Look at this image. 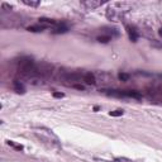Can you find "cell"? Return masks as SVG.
I'll return each instance as SVG.
<instances>
[{
	"instance_id": "cell-7",
	"label": "cell",
	"mask_w": 162,
	"mask_h": 162,
	"mask_svg": "<svg viewBox=\"0 0 162 162\" xmlns=\"http://www.w3.org/2000/svg\"><path fill=\"white\" fill-rule=\"evenodd\" d=\"M82 79H84V81H85V82H86L88 85H93V84H95V76H94V74H91V72L85 74Z\"/></svg>"
},
{
	"instance_id": "cell-14",
	"label": "cell",
	"mask_w": 162,
	"mask_h": 162,
	"mask_svg": "<svg viewBox=\"0 0 162 162\" xmlns=\"http://www.w3.org/2000/svg\"><path fill=\"white\" fill-rule=\"evenodd\" d=\"M124 114V111L122 110V109H118V110H113V111H110L109 115L110 116H122Z\"/></svg>"
},
{
	"instance_id": "cell-4",
	"label": "cell",
	"mask_w": 162,
	"mask_h": 162,
	"mask_svg": "<svg viewBox=\"0 0 162 162\" xmlns=\"http://www.w3.org/2000/svg\"><path fill=\"white\" fill-rule=\"evenodd\" d=\"M127 33H128V37L132 42H137L138 38H139V34L137 32V29L134 27H130V25H127Z\"/></svg>"
},
{
	"instance_id": "cell-17",
	"label": "cell",
	"mask_w": 162,
	"mask_h": 162,
	"mask_svg": "<svg viewBox=\"0 0 162 162\" xmlns=\"http://www.w3.org/2000/svg\"><path fill=\"white\" fill-rule=\"evenodd\" d=\"M65 96V94L64 93H53V98H64Z\"/></svg>"
},
{
	"instance_id": "cell-11",
	"label": "cell",
	"mask_w": 162,
	"mask_h": 162,
	"mask_svg": "<svg viewBox=\"0 0 162 162\" xmlns=\"http://www.w3.org/2000/svg\"><path fill=\"white\" fill-rule=\"evenodd\" d=\"M22 3L25 4V5H28V7H32V8H37L41 4L39 0H35V1H32V0H23Z\"/></svg>"
},
{
	"instance_id": "cell-15",
	"label": "cell",
	"mask_w": 162,
	"mask_h": 162,
	"mask_svg": "<svg viewBox=\"0 0 162 162\" xmlns=\"http://www.w3.org/2000/svg\"><path fill=\"white\" fill-rule=\"evenodd\" d=\"M118 77H119L120 81H128L130 76H129L128 74H125V72H120V74L118 75Z\"/></svg>"
},
{
	"instance_id": "cell-18",
	"label": "cell",
	"mask_w": 162,
	"mask_h": 162,
	"mask_svg": "<svg viewBox=\"0 0 162 162\" xmlns=\"http://www.w3.org/2000/svg\"><path fill=\"white\" fill-rule=\"evenodd\" d=\"M74 88L75 89H77V90H84L85 88L82 86V85H74Z\"/></svg>"
},
{
	"instance_id": "cell-8",
	"label": "cell",
	"mask_w": 162,
	"mask_h": 162,
	"mask_svg": "<svg viewBox=\"0 0 162 162\" xmlns=\"http://www.w3.org/2000/svg\"><path fill=\"white\" fill-rule=\"evenodd\" d=\"M14 90L18 94H24L25 93L24 85L22 84V82H19V81H14Z\"/></svg>"
},
{
	"instance_id": "cell-6",
	"label": "cell",
	"mask_w": 162,
	"mask_h": 162,
	"mask_svg": "<svg viewBox=\"0 0 162 162\" xmlns=\"http://www.w3.org/2000/svg\"><path fill=\"white\" fill-rule=\"evenodd\" d=\"M124 94H125V96L134 98V99H137V100H141V99H142L141 94H139L138 91H134V90H127V91H124Z\"/></svg>"
},
{
	"instance_id": "cell-19",
	"label": "cell",
	"mask_w": 162,
	"mask_h": 162,
	"mask_svg": "<svg viewBox=\"0 0 162 162\" xmlns=\"http://www.w3.org/2000/svg\"><path fill=\"white\" fill-rule=\"evenodd\" d=\"M158 34H160L161 37H162V27H161V28H160V30H158Z\"/></svg>"
},
{
	"instance_id": "cell-12",
	"label": "cell",
	"mask_w": 162,
	"mask_h": 162,
	"mask_svg": "<svg viewBox=\"0 0 162 162\" xmlns=\"http://www.w3.org/2000/svg\"><path fill=\"white\" fill-rule=\"evenodd\" d=\"M43 29H46L43 25L37 24V25H32V27H28V30L29 32H42Z\"/></svg>"
},
{
	"instance_id": "cell-5",
	"label": "cell",
	"mask_w": 162,
	"mask_h": 162,
	"mask_svg": "<svg viewBox=\"0 0 162 162\" xmlns=\"http://www.w3.org/2000/svg\"><path fill=\"white\" fill-rule=\"evenodd\" d=\"M38 24L41 25H43L44 28H48V27H55L57 25V22L56 20H53V19H48V18H39L38 19Z\"/></svg>"
},
{
	"instance_id": "cell-16",
	"label": "cell",
	"mask_w": 162,
	"mask_h": 162,
	"mask_svg": "<svg viewBox=\"0 0 162 162\" xmlns=\"http://www.w3.org/2000/svg\"><path fill=\"white\" fill-rule=\"evenodd\" d=\"M113 162H133V161L129 158H125V157H116V158H114Z\"/></svg>"
},
{
	"instance_id": "cell-1",
	"label": "cell",
	"mask_w": 162,
	"mask_h": 162,
	"mask_svg": "<svg viewBox=\"0 0 162 162\" xmlns=\"http://www.w3.org/2000/svg\"><path fill=\"white\" fill-rule=\"evenodd\" d=\"M130 9V4L128 3H113L106 10V18L111 22L122 20L123 15Z\"/></svg>"
},
{
	"instance_id": "cell-10",
	"label": "cell",
	"mask_w": 162,
	"mask_h": 162,
	"mask_svg": "<svg viewBox=\"0 0 162 162\" xmlns=\"http://www.w3.org/2000/svg\"><path fill=\"white\" fill-rule=\"evenodd\" d=\"M7 145L9 147L14 148V150H17V151H23V148H24L22 145H19V143H15L14 141H7Z\"/></svg>"
},
{
	"instance_id": "cell-9",
	"label": "cell",
	"mask_w": 162,
	"mask_h": 162,
	"mask_svg": "<svg viewBox=\"0 0 162 162\" xmlns=\"http://www.w3.org/2000/svg\"><path fill=\"white\" fill-rule=\"evenodd\" d=\"M66 32H69V28L66 25H58L52 30L53 34H61V33H66Z\"/></svg>"
},
{
	"instance_id": "cell-3",
	"label": "cell",
	"mask_w": 162,
	"mask_h": 162,
	"mask_svg": "<svg viewBox=\"0 0 162 162\" xmlns=\"http://www.w3.org/2000/svg\"><path fill=\"white\" fill-rule=\"evenodd\" d=\"M33 67V61L32 60H22L19 62V70L22 72H29Z\"/></svg>"
},
{
	"instance_id": "cell-2",
	"label": "cell",
	"mask_w": 162,
	"mask_h": 162,
	"mask_svg": "<svg viewBox=\"0 0 162 162\" xmlns=\"http://www.w3.org/2000/svg\"><path fill=\"white\" fill-rule=\"evenodd\" d=\"M104 1H101V0H86V1H82L81 3V5L85 7L89 10H93V9H96L99 7H101Z\"/></svg>"
},
{
	"instance_id": "cell-13",
	"label": "cell",
	"mask_w": 162,
	"mask_h": 162,
	"mask_svg": "<svg viewBox=\"0 0 162 162\" xmlns=\"http://www.w3.org/2000/svg\"><path fill=\"white\" fill-rule=\"evenodd\" d=\"M109 41H111L110 35H100V37H98V42L100 43H108Z\"/></svg>"
}]
</instances>
